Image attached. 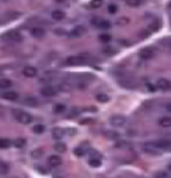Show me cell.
I'll return each mask as SVG.
<instances>
[{
	"mask_svg": "<svg viewBox=\"0 0 171 178\" xmlns=\"http://www.w3.org/2000/svg\"><path fill=\"white\" fill-rule=\"evenodd\" d=\"M168 168H170V170H171V164H170V166H168Z\"/></svg>",
	"mask_w": 171,
	"mask_h": 178,
	"instance_id": "obj_39",
	"label": "cell"
},
{
	"mask_svg": "<svg viewBox=\"0 0 171 178\" xmlns=\"http://www.w3.org/2000/svg\"><path fill=\"white\" fill-rule=\"evenodd\" d=\"M156 87L160 90H168L171 87V83L167 80V79H159L157 83H156Z\"/></svg>",
	"mask_w": 171,
	"mask_h": 178,
	"instance_id": "obj_12",
	"label": "cell"
},
{
	"mask_svg": "<svg viewBox=\"0 0 171 178\" xmlns=\"http://www.w3.org/2000/svg\"><path fill=\"white\" fill-rule=\"evenodd\" d=\"M166 109H167L168 112H171V102H168L167 105H166Z\"/></svg>",
	"mask_w": 171,
	"mask_h": 178,
	"instance_id": "obj_38",
	"label": "cell"
},
{
	"mask_svg": "<svg viewBox=\"0 0 171 178\" xmlns=\"http://www.w3.org/2000/svg\"><path fill=\"white\" fill-rule=\"evenodd\" d=\"M13 145L16 146L17 149H21V147H24V146H25V140H24V139H21V138L20 139H16Z\"/></svg>",
	"mask_w": 171,
	"mask_h": 178,
	"instance_id": "obj_30",
	"label": "cell"
},
{
	"mask_svg": "<svg viewBox=\"0 0 171 178\" xmlns=\"http://www.w3.org/2000/svg\"><path fill=\"white\" fill-rule=\"evenodd\" d=\"M83 63V59L80 56H70L66 59V65L69 66H73V65H82Z\"/></svg>",
	"mask_w": 171,
	"mask_h": 178,
	"instance_id": "obj_15",
	"label": "cell"
},
{
	"mask_svg": "<svg viewBox=\"0 0 171 178\" xmlns=\"http://www.w3.org/2000/svg\"><path fill=\"white\" fill-rule=\"evenodd\" d=\"M41 95H44V97H53V95H56V90L53 89L52 86L42 87L41 89Z\"/></svg>",
	"mask_w": 171,
	"mask_h": 178,
	"instance_id": "obj_9",
	"label": "cell"
},
{
	"mask_svg": "<svg viewBox=\"0 0 171 178\" xmlns=\"http://www.w3.org/2000/svg\"><path fill=\"white\" fill-rule=\"evenodd\" d=\"M63 135H65V130L62 129V128H53L52 129V136L55 139H62Z\"/></svg>",
	"mask_w": 171,
	"mask_h": 178,
	"instance_id": "obj_18",
	"label": "cell"
},
{
	"mask_svg": "<svg viewBox=\"0 0 171 178\" xmlns=\"http://www.w3.org/2000/svg\"><path fill=\"white\" fill-rule=\"evenodd\" d=\"M100 41H101V42H110L111 36L107 35V34H101V35H100Z\"/></svg>",
	"mask_w": 171,
	"mask_h": 178,
	"instance_id": "obj_33",
	"label": "cell"
},
{
	"mask_svg": "<svg viewBox=\"0 0 171 178\" xmlns=\"http://www.w3.org/2000/svg\"><path fill=\"white\" fill-rule=\"evenodd\" d=\"M11 80H8V79H0V89L3 90H7L11 87Z\"/></svg>",
	"mask_w": 171,
	"mask_h": 178,
	"instance_id": "obj_19",
	"label": "cell"
},
{
	"mask_svg": "<svg viewBox=\"0 0 171 178\" xmlns=\"http://www.w3.org/2000/svg\"><path fill=\"white\" fill-rule=\"evenodd\" d=\"M108 11L114 14V13L117 11V6H115V4H110V6H108Z\"/></svg>",
	"mask_w": 171,
	"mask_h": 178,
	"instance_id": "obj_35",
	"label": "cell"
},
{
	"mask_svg": "<svg viewBox=\"0 0 171 178\" xmlns=\"http://www.w3.org/2000/svg\"><path fill=\"white\" fill-rule=\"evenodd\" d=\"M110 123L114 128H122L126 123V118L123 117V115H112L110 119Z\"/></svg>",
	"mask_w": 171,
	"mask_h": 178,
	"instance_id": "obj_2",
	"label": "cell"
},
{
	"mask_svg": "<svg viewBox=\"0 0 171 178\" xmlns=\"http://www.w3.org/2000/svg\"><path fill=\"white\" fill-rule=\"evenodd\" d=\"M139 56L143 61H150L156 56V49L154 48H143L140 52H139Z\"/></svg>",
	"mask_w": 171,
	"mask_h": 178,
	"instance_id": "obj_3",
	"label": "cell"
},
{
	"mask_svg": "<svg viewBox=\"0 0 171 178\" xmlns=\"http://www.w3.org/2000/svg\"><path fill=\"white\" fill-rule=\"evenodd\" d=\"M48 163H49V166H52V167H59L62 164V158L59 156H49Z\"/></svg>",
	"mask_w": 171,
	"mask_h": 178,
	"instance_id": "obj_14",
	"label": "cell"
},
{
	"mask_svg": "<svg viewBox=\"0 0 171 178\" xmlns=\"http://www.w3.org/2000/svg\"><path fill=\"white\" fill-rule=\"evenodd\" d=\"M42 154H44V150H42V149H34L33 151H31V158L38 160V158L42 157Z\"/></svg>",
	"mask_w": 171,
	"mask_h": 178,
	"instance_id": "obj_20",
	"label": "cell"
},
{
	"mask_svg": "<svg viewBox=\"0 0 171 178\" xmlns=\"http://www.w3.org/2000/svg\"><path fill=\"white\" fill-rule=\"evenodd\" d=\"M24 104L25 105H30V107H38V101L34 97H27L24 100Z\"/></svg>",
	"mask_w": 171,
	"mask_h": 178,
	"instance_id": "obj_21",
	"label": "cell"
},
{
	"mask_svg": "<svg viewBox=\"0 0 171 178\" xmlns=\"http://www.w3.org/2000/svg\"><path fill=\"white\" fill-rule=\"evenodd\" d=\"M101 4H102V0H93V2L89 3L87 8H97V7H100Z\"/></svg>",
	"mask_w": 171,
	"mask_h": 178,
	"instance_id": "obj_25",
	"label": "cell"
},
{
	"mask_svg": "<svg viewBox=\"0 0 171 178\" xmlns=\"http://www.w3.org/2000/svg\"><path fill=\"white\" fill-rule=\"evenodd\" d=\"M163 44L168 45V48H171V39H167V41H163Z\"/></svg>",
	"mask_w": 171,
	"mask_h": 178,
	"instance_id": "obj_36",
	"label": "cell"
},
{
	"mask_svg": "<svg viewBox=\"0 0 171 178\" xmlns=\"http://www.w3.org/2000/svg\"><path fill=\"white\" fill-rule=\"evenodd\" d=\"M31 35L37 39H41L45 36V30L42 27H34V28H31Z\"/></svg>",
	"mask_w": 171,
	"mask_h": 178,
	"instance_id": "obj_11",
	"label": "cell"
},
{
	"mask_svg": "<svg viewBox=\"0 0 171 178\" xmlns=\"http://www.w3.org/2000/svg\"><path fill=\"white\" fill-rule=\"evenodd\" d=\"M2 98L7 100V101H16V100H18V93H17V91H11V90H8V91L2 93Z\"/></svg>",
	"mask_w": 171,
	"mask_h": 178,
	"instance_id": "obj_8",
	"label": "cell"
},
{
	"mask_svg": "<svg viewBox=\"0 0 171 178\" xmlns=\"http://www.w3.org/2000/svg\"><path fill=\"white\" fill-rule=\"evenodd\" d=\"M159 125L161 128H171V117H163L160 118Z\"/></svg>",
	"mask_w": 171,
	"mask_h": 178,
	"instance_id": "obj_17",
	"label": "cell"
},
{
	"mask_svg": "<svg viewBox=\"0 0 171 178\" xmlns=\"http://www.w3.org/2000/svg\"><path fill=\"white\" fill-rule=\"evenodd\" d=\"M51 17H52V20H55V21H62V20H65L66 14L62 11V10H53V11L51 13Z\"/></svg>",
	"mask_w": 171,
	"mask_h": 178,
	"instance_id": "obj_13",
	"label": "cell"
},
{
	"mask_svg": "<svg viewBox=\"0 0 171 178\" xmlns=\"http://www.w3.org/2000/svg\"><path fill=\"white\" fill-rule=\"evenodd\" d=\"M95 98H97L98 102H108V101H110V95H108V94L100 93V94H97V95H95Z\"/></svg>",
	"mask_w": 171,
	"mask_h": 178,
	"instance_id": "obj_23",
	"label": "cell"
},
{
	"mask_svg": "<svg viewBox=\"0 0 171 178\" xmlns=\"http://www.w3.org/2000/svg\"><path fill=\"white\" fill-rule=\"evenodd\" d=\"M6 38L10 41H14V42H20V41L23 39V35H21L18 31H8V33L6 34Z\"/></svg>",
	"mask_w": 171,
	"mask_h": 178,
	"instance_id": "obj_10",
	"label": "cell"
},
{
	"mask_svg": "<svg viewBox=\"0 0 171 178\" xmlns=\"http://www.w3.org/2000/svg\"><path fill=\"white\" fill-rule=\"evenodd\" d=\"M7 173H8V166L0 160V175H4V174H7Z\"/></svg>",
	"mask_w": 171,
	"mask_h": 178,
	"instance_id": "obj_27",
	"label": "cell"
},
{
	"mask_svg": "<svg viewBox=\"0 0 171 178\" xmlns=\"http://www.w3.org/2000/svg\"><path fill=\"white\" fill-rule=\"evenodd\" d=\"M65 109H66V107L63 105V104H58V105L55 107V112H56V114H61V112H63Z\"/></svg>",
	"mask_w": 171,
	"mask_h": 178,
	"instance_id": "obj_32",
	"label": "cell"
},
{
	"mask_svg": "<svg viewBox=\"0 0 171 178\" xmlns=\"http://www.w3.org/2000/svg\"><path fill=\"white\" fill-rule=\"evenodd\" d=\"M74 154H76V156H84L86 151L82 149V147H77V149H74Z\"/></svg>",
	"mask_w": 171,
	"mask_h": 178,
	"instance_id": "obj_34",
	"label": "cell"
},
{
	"mask_svg": "<svg viewBox=\"0 0 171 178\" xmlns=\"http://www.w3.org/2000/svg\"><path fill=\"white\" fill-rule=\"evenodd\" d=\"M86 27H83V25H77V27H74L72 31L69 33V35L72 36V38H80L82 35H84L86 34Z\"/></svg>",
	"mask_w": 171,
	"mask_h": 178,
	"instance_id": "obj_5",
	"label": "cell"
},
{
	"mask_svg": "<svg viewBox=\"0 0 171 178\" xmlns=\"http://www.w3.org/2000/svg\"><path fill=\"white\" fill-rule=\"evenodd\" d=\"M126 4L129 7H139L142 4V0H126Z\"/></svg>",
	"mask_w": 171,
	"mask_h": 178,
	"instance_id": "obj_29",
	"label": "cell"
},
{
	"mask_svg": "<svg viewBox=\"0 0 171 178\" xmlns=\"http://www.w3.org/2000/svg\"><path fill=\"white\" fill-rule=\"evenodd\" d=\"M23 73H24L25 77H35L37 76V69L35 67H33V66H27V67H24L23 69Z\"/></svg>",
	"mask_w": 171,
	"mask_h": 178,
	"instance_id": "obj_16",
	"label": "cell"
},
{
	"mask_svg": "<svg viewBox=\"0 0 171 178\" xmlns=\"http://www.w3.org/2000/svg\"><path fill=\"white\" fill-rule=\"evenodd\" d=\"M14 117H16V119L20 123H23V125H28V123H31V121H33V117L30 115L28 112H24V111H14Z\"/></svg>",
	"mask_w": 171,
	"mask_h": 178,
	"instance_id": "obj_1",
	"label": "cell"
},
{
	"mask_svg": "<svg viewBox=\"0 0 171 178\" xmlns=\"http://www.w3.org/2000/svg\"><path fill=\"white\" fill-rule=\"evenodd\" d=\"M33 132H34V133H37V135L44 133V132H45V126L41 125V123H37V125L33 126Z\"/></svg>",
	"mask_w": 171,
	"mask_h": 178,
	"instance_id": "obj_22",
	"label": "cell"
},
{
	"mask_svg": "<svg viewBox=\"0 0 171 178\" xmlns=\"http://www.w3.org/2000/svg\"><path fill=\"white\" fill-rule=\"evenodd\" d=\"M147 89L150 90V91H154L156 87H154V86H151V84H147Z\"/></svg>",
	"mask_w": 171,
	"mask_h": 178,
	"instance_id": "obj_37",
	"label": "cell"
},
{
	"mask_svg": "<svg viewBox=\"0 0 171 178\" xmlns=\"http://www.w3.org/2000/svg\"><path fill=\"white\" fill-rule=\"evenodd\" d=\"M91 23H93L97 28H101V30H107L111 27V23L110 21H105V20H101V18H93L91 20Z\"/></svg>",
	"mask_w": 171,
	"mask_h": 178,
	"instance_id": "obj_6",
	"label": "cell"
},
{
	"mask_svg": "<svg viewBox=\"0 0 171 178\" xmlns=\"http://www.w3.org/2000/svg\"><path fill=\"white\" fill-rule=\"evenodd\" d=\"M153 146H156L157 149L160 150H164V149H168L171 146V142L170 140H167V139H157V140H153V142H150Z\"/></svg>",
	"mask_w": 171,
	"mask_h": 178,
	"instance_id": "obj_4",
	"label": "cell"
},
{
	"mask_svg": "<svg viewBox=\"0 0 171 178\" xmlns=\"http://www.w3.org/2000/svg\"><path fill=\"white\" fill-rule=\"evenodd\" d=\"M89 164L91 167H100L101 166V160H100V157H91L89 160Z\"/></svg>",
	"mask_w": 171,
	"mask_h": 178,
	"instance_id": "obj_24",
	"label": "cell"
},
{
	"mask_svg": "<svg viewBox=\"0 0 171 178\" xmlns=\"http://www.w3.org/2000/svg\"><path fill=\"white\" fill-rule=\"evenodd\" d=\"M55 150H56L58 153H65L66 151V145L65 143H56V145H55Z\"/></svg>",
	"mask_w": 171,
	"mask_h": 178,
	"instance_id": "obj_28",
	"label": "cell"
},
{
	"mask_svg": "<svg viewBox=\"0 0 171 178\" xmlns=\"http://www.w3.org/2000/svg\"><path fill=\"white\" fill-rule=\"evenodd\" d=\"M11 146V142L8 140V139H0V149H7V147H10Z\"/></svg>",
	"mask_w": 171,
	"mask_h": 178,
	"instance_id": "obj_26",
	"label": "cell"
},
{
	"mask_svg": "<svg viewBox=\"0 0 171 178\" xmlns=\"http://www.w3.org/2000/svg\"><path fill=\"white\" fill-rule=\"evenodd\" d=\"M143 150H145L147 154H154V156H159V154L161 153V150L157 149V147L153 146L151 143H146V145L143 146Z\"/></svg>",
	"mask_w": 171,
	"mask_h": 178,
	"instance_id": "obj_7",
	"label": "cell"
},
{
	"mask_svg": "<svg viewBox=\"0 0 171 178\" xmlns=\"http://www.w3.org/2000/svg\"><path fill=\"white\" fill-rule=\"evenodd\" d=\"M59 89H61L62 91H70V90H72V86H70L69 83H62V84L59 86Z\"/></svg>",
	"mask_w": 171,
	"mask_h": 178,
	"instance_id": "obj_31",
	"label": "cell"
}]
</instances>
